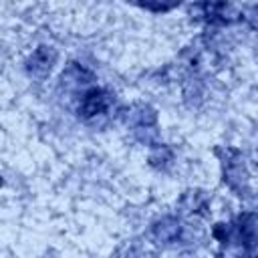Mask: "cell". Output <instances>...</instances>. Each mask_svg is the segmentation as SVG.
I'll use <instances>...</instances> for the list:
<instances>
[{"label": "cell", "instance_id": "cell-2", "mask_svg": "<svg viewBox=\"0 0 258 258\" xmlns=\"http://www.w3.org/2000/svg\"><path fill=\"white\" fill-rule=\"evenodd\" d=\"M107 105H109V99H107V95H105L103 91H99V89H93V91H89V93L83 97V103H81V111H83V115H87V117H93V115H99V113H103V111L107 109Z\"/></svg>", "mask_w": 258, "mask_h": 258}, {"label": "cell", "instance_id": "cell-1", "mask_svg": "<svg viewBox=\"0 0 258 258\" xmlns=\"http://www.w3.org/2000/svg\"><path fill=\"white\" fill-rule=\"evenodd\" d=\"M54 58H56V54H54L52 48L40 46V48L34 50L32 56L28 58V73L34 75V77H44V75L50 71Z\"/></svg>", "mask_w": 258, "mask_h": 258}, {"label": "cell", "instance_id": "cell-3", "mask_svg": "<svg viewBox=\"0 0 258 258\" xmlns=\"http://www.w3.org/2000/svg\"><path fill=\"white\" fill-rule=\"evenodd\" d=\"M153 234H155V238L161 240V242H171V240H175L177 234H179V224H177L173 218H163L161 222L155 224Z\"/></svg>", "mask_w": 258, "mask_h": 258}]
</instances>
